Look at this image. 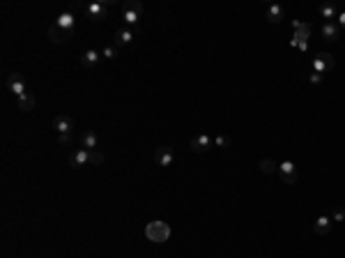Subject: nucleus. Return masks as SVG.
Instances as JSON below:
<instances>
[{"label": "nucleus", "instance_id": "2", "mask_svg": "<svg viewBox=\"0 0 345 258\" xmlns=\"http://www.w3.org/2000/svg\"><path fill=\"white\" fill-rule=\"evenodd\" d=\"M122 19H124V26H127V28H136L143 19V5L141 2H129V5H124Z\"/></svg>", "mask_w": 345, "mask_h": 258}, {"label": "nucleus", "instance_id": "5", "mask_svg": "<svg viewBox=\"0 0 345 258\" xmlns=\"http://www.w3.org/2000/svg\"><path fill=\"white\" fill-rule=\"evenodd\" d=\"M175 157H177V152H175V148H172V145H161V148H157V150H154V164H157V166H161V168L172 166Z\"/></svg>", "mask_w": 345, "mask_h": 258}, {"label": "nucleus", "instance_id": "8", "mask_svg": "<svg viewBox=\"0 0 345 258\" xmlns=\"http://www.w3.org/2000/svg\"><path fill=\"white\" fill-rule=\"evenodd\" d=\"M191 150L194 152H207L210 148H214V138L207 136V134H198V136L191 138Z\"/></svg>", "mask_w": 345, "mask_h": 258}, {"label": "nucleus", "instance_id": "22", "mask_svg": "<svg viewBox=\"0 0 345 258\" xmlns=\"http://www.w3.org/2000/svg\"><path fill=\"white\" fill-rule=\"evenodd\" d=\"M320 16H322V19H327V23H329V21H334V19L338 16V12H336V7H334V5H322V7H320Z\"/></svg>", "mask_w": 345, "mask_h": 258}, {"label": "nucleus", "instance_id": "1", "mask_svg": "<svg viewBox=\"0 0 345 258\" xmlns=\"http://www.w3.org/2000/svg\"><path fill=\"white\" fill-rule=\"evenodd\" d=\"M145 237L150 242H166L171 237V226L166 221H150L145 226Z\"/></svg>", "mask_w": 345, "mask_h": 258}, {"label": "nucleus", "instance_id": "28", "mask_svg": "<svg viewBox=\"0 0 345 258\" xmlns=\"http://www.w3.org/2000/svg\"><path fill=\"white\" fill-rule=\"evenodd\" d=\"M58 143H60V145H69V143H72V134H60Z\"/></svg>", "mask_w": 345, "mask_h": 258}, {"label": "nucleus", "instance_id": "15", "mask_svg": "<svg viewBox=\"0 0 345 258\" xmlns=\"http://www.w3.org/2000/svg\"><path fill=\"white\" fill-rule=\"evenodd\" d=\"M99 62H101V51L88 49V51L81 55V65H83V67H97Z\"/></svg>", "mask_w": 345, "mask_h": 258}, {"label": "nucleus", "instance_id": "12", "mask_svg": "<svg viewBox=\"0 0 345 258\" xmlns=\"http://www.w3.org/2000/svg\"><path fill=\"white\" fill-rule=\"evenodd\" d=\"M53 129H55L58 134H72V129H74V120H72L69 115H58V118L53 120Z\"/></svg>", "mask_w": 345, "mask_h": 258}, {"label": "nucleus", "instance_id": "30", "mask_svg": "<svg viewBox=\"0 0 345 258\" xmlns=\"http://www.w3.org/2000/svg\"><path fill=\"white\" fill-rule=\"evenodd\" d=\"M297 49H299V51H306V49H308V42H299V46H297Z\"/></svg>", "mask_w": 345, "mask_h": 258}, {"label": "nucleus", "instance_id": "20", "mask_svg": "<svg viewBox=\"0 0 345 258\" xmlns=\"http://www.w3.org/2000/svg\"><path fill=\"white\" fill-rule=\"evenodd\" d=\"M35 104H37V99H35V95H32V92H28V95H23V97L19 99V108H21V111H25V113H28V111H32V108H35Z\"/></svg>", "mask_w": 345, "mask_h": 258}, {"label": "nucleus", "instance_id": "6", "mask_svg": "<svg viewBox=\"0 0 345 258\" xmlns=\"http://www.w3.org/2000/svg\"><path fill=\"white\" fill-rule=\"evenodd\" d=\"M278 178L283 180V184H297V166H295L293 161H281L278 164Z\"/></svg>", "mask_w": 345, "mask_h": 258}, {"label": "nucleus", "instance_id": "27", "mask_svg": "<svg viewBox=\"0 0 345 258\" xmlns=\"http://www.w3.org/2000/svg\"><path fill=\"white\" fill-rule=\"evenodd\" d=\"M331 221H345V207H336L331 214Z\"/></svg>", "mask_w": 345, "mask_h": 258}, {"label": "nucleus", "instance_id": "16", "mask_svg": "<svg viewBox=\"0 0 345 258\" xmlns=\"http://www.w3.org/2000/svg\"><path fill=\"white\" fill-rule=\"evenodd\" d=\"M285 19V7L283 5H267V21L270 23H281Z\"/></svg>", "mask_w": 345, "mask_h": 258}, {"label": "nucleus", "instance_id": "4", "mask_svg": "<svg viewBox=\"0 0 345 258\" xmlns=\"http://www.w3.org/2000/svg\"><path fill=\"white\" fill-rule=\"evenodd\" d=\"M334 67H336V60L331 53H318L311 60V72H318V74H327Z\"/></svg>", "mask_w": 345, "mask_h": 258}, {"label": "nucleus", "instance_id": "18", "mask_svg": "<svg viewBox=\"0 0 345 258\" xmlns=\"http://www.w3.org/2000/svg\"><path fill=\"white\" fill-rule=\"evenodd\" d=\"M293 28H295V39H299V42H308L311 37V26L308 23H301V21H293Z\"/></svg>", "mask_w": 345, "mask_h": 258}, {"label": "nucleus", "instance_id": "14", "mask_svg": "<svg viewBox=\"0 0 345 258\" xmlns=\"http://www.w3.org/2000/svg\"><path fill=\"white\" fill-rule=\"evenodd\" d=\"M55 26H60L62 30H67L69 35L74 32V26H76V19H74V14L72 12H62V14H58V19H55Z\"/></svg>", "mask_w": 345, "mask_h": 258}, {"label": "nucleus", "instance_id": "9", "mask_svg": "<svg viewBox=\"0 0 345 258\" xmlns=\"http://www.w3.org/2000/svg\"><path fill=\"white\" fill-rule=\"evenodd\" d=\"M90 164V150H85V148H78V150L69 157V166L72 168H83Z\"/></svg>", "mask_w": 345, "mask_h": 258}, {"label": "nucleus", "instance_id": "3", "mask_svg": "<svg viewBox=\"0 0 345 258\" xmlns=\"http://www.w3.org/2000/svg\"><path fill=\"white\" fill-rule=\"evenodd\" d=\"M5 85H7V90L12 92L16 99H21L23 95H28V85H25V81H23V76L19 74V72H12V74H7V78H5Z\"/></svg>", "mask_w": 345, "mask_h": 258}, {"label": "nucleus", "instance_id": "24", "mask_svg": "<svg viewBox=\"0 0 345 258\" xmlns=\"http://www.w3.org/2000/svg\"><path fill=\"white\" fill-rule=\"evenodd\" d=\"M104 161H106V157L101 155V152H99V150H90V164H92V166H101Z\"/></svg>", "mask_w": 345, "mask_h": 258}, {"label": "nucleus", "instance_id": "17", "mask_svg": "<svg viewBox=\"0 0 345 258\" xmlns=\"http://www.w3.org/2000/svg\"><path fill=\"white\" fill-rule=\"evenodd\" d=\"M99 145H101L99 134L92 131V129H88V131L83 134V148H85V150H99Z\"/></svg>", "mask_w": 345, "mask_h": 258}, {"label": "nucleus", "instance_id": "10", "mask_svg": "<svg viewBox=\"0 0 345 258\" xmlns=\"http://www.w3.org/2000/svg\"><path fill=\"white\" fill-rule=\"evenodd\" d=\"M85 14H88V19H92V21H101V19H106V14H108L106 2H90V5L85 7Z\"/></svg>", "mask_w": 345, "mask_h": 258}, {"label": "nucleus", "instance_id": "23", "mask_svg": "<svg viewBox=\"0 0 345 258\" xmlns=\"http://www.w3.org/2000/svg\"><path fill=\"white\" fill-rule=\"evenodd\" d=\"M101 58L115 60V58H118V46H104V49H101Z\"/></svg>", "mask_w": 345, "mask_h": 258}, {"label": "nucleus", "instance_id": "21", "mask_svg": "<svg viewBox=\"0 0 345 258\" xmlns=\"http://www.w3.org/2000/svg\"><path fill=\"white\" fill-rule=\"evenodd\" d=\"M260 171H263V173H278V164L274 159H270V157H265V159L260 161Z\"/></svg>", "mask_w": 345, "mask_h": 258}, {"label": "nucleus", "instance_id": "29", "mask_svg": "<svg viewBox=\"0 0 345 258\" xmlns=\"http://www.w3.org/2000/svg\"><path fill=\"white\" fill-rule=\"evenodd\" d=\"M336 26L341 28V30H345V12H341V14L336 16Z\"/></svg>", "mask_w": 345, "mask_h": 258}, {"label": "nucleus", "instance_id": "7", "mask_svg": "<svg viewBox=\"0 0 345 258\" xmlns=\"http://www.w3.org/2000/svg\"><path fill=\"white\" fill-rule=\"evenodd\" d=\"M136 35H138L136 28H127V26H124V28H118V30H115V37H113L115 39V46H129L136 39Z\"/></svg>", "mask_w": 345, "mask_h": 258}, {"label": "nucleus", "instance_id": "25", "mask_svg": "<svg viewBox=\"0 0 345 258\" xmlns=\"http://www.w3.org/2000/svg\"><path fill=\"white\" fill-rule=\"evenodd\" d=\"M214 138V148H228L230 145V136H223V134H217Z\"/></svg>", "mask_w": 345, "mask_h": 258}, {"label": "nucleus", "instance_id": "11", "mask_svg": "<svg viewBox=\"0 0 345 258\" xmlns=\"http://www.w3.org/2000/svg\"><path fill=\"white\" fill-rule=\"evenodd\" d=\"M46 35H49V39H51L53 44H65L72 35H69L67 30H62L60 26H55V23H51L49 26V30H46Z\"/></svg>", "mask_w": 345, "mask_h": 258}, {"label": "nucleus", "instance_id": "19", "mask_svg": "<svg viewBox=\"0 0 345 258\" xmlns=\"http://www.w3.org/2000/svg\"><path fill=\"white\" fill-rule=\"evenodd\" d=\"M322 35L327 42H336L338 37H341V28L336 26V21H329L322 26Z\"/></svg>", "mask_w": 345, "mask_h": 258}, {"label": "nucleus", "instance_id": "26", "mask_svg": "<svg viewBox=\"0 0 345 258\" xmlns=\"http://www.w3.org/2000/svg\"><path fill=\"white\" fill-rule=\"evenodd\" d=\"M322 78H324V74L311 72V74H308V83H311V85H320V83H322Z\"/></svg>", "mask_w": 345, "mask_h": 258}, {"label": "nucleus", "instance_id": "13", "mask_svg": "<svg viewBox=\"0 0 345 258\" xmlns=\"http://www.w3.org/2000/svg\"><path fill=\"white\" fill-rule=\"evenodd\" d=\"M331 226H334L331 217L322 214V217H318V219L313 221V233H315V235H327V233L331 231Z\"/></svg>", "mask_w": 345, "mask_h": 258}]
</instances>
